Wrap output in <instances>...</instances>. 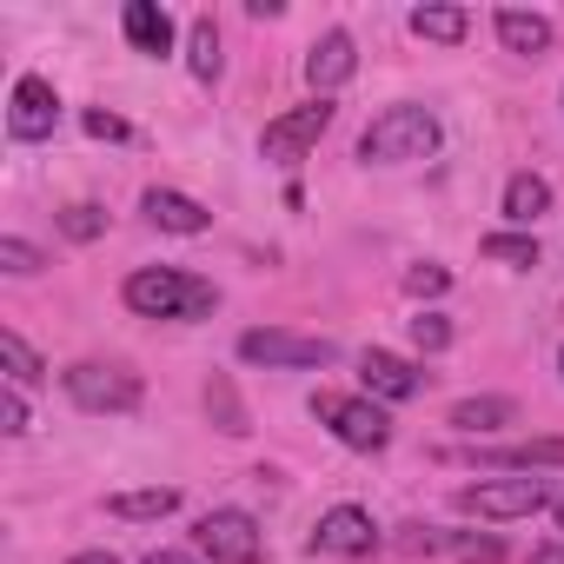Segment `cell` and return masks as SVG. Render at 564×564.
Wrapping results in <instances>:
<instances>
[{
  "mask_svg": "<svg viewBox=\"0 0 564 564\" xmlns=\"http://www.w3.org/2000/svg\"><path fill=\"white\" fill-rule=\"evenodd\" d=\"M120 300H127L140 319H180V326H186V319H206V313L219 306L213 279L180 272V265H140V272H127Z\"/></svg>",
  "mask_w": 564,
  "mask_h": 564,
  "instance_id": "1",
  "label": "cell"
},
{
  "mask_svg": "<svg viewBox=\"0 0 564 564\" xmlns=\"http://www.w3.org/2000/svg\"><path fill=\"white\" fill-rule=\"evenodd\" d=\"M445 140L438 113L432 107H386L366 133H359V160L372 166H405V160H432Z\"/></svg>",
  "mask_w": 564,
  "mask_h": 564,
  "instance_id": "2",
  "label": "cell"
},
{
  "mask_svg": "<svg viewBox=\"0 0 564 564\" xmlns=\"http://www.w3.org/2000/svg\"><path fill=\"white\" fill-rule=\"evenodd\" d=\"M452 505L478 524H518V518H538L557 505L551 478H478V485H458Z\"/></svg>",
  "mask_w": 564,
  "mask_h": 564,
  "instance_id": "3",
  "label": "cell"
},
{
  "mask_svg": "<svg viewBox=\"0 0 564 564\" xmlns=\"http://www.w3.org/2000/svg\"><path fill=\"white\" fill-rule=\"evenodd\" d=\"M61 386H67V399H74L80 412H94V419L140 412V399H147L140 372H133V366H120V359H80V366H67V372H61Z\"/></svg>",
  "mask_w": 564,
  "mask_h": 564,
  "instance_id": "4",
  "label": "cell"
},
{
  "mask_svg": "<svg viewBox=\"0 0 564 564\" xmlns=\"http://www.w3.org/2000/svg\"><path fill=\"white\" fill-rule=\"evenodd\" d=\"M313 419L346 445V452H386L392 445V419L379 399L366 392H313Z\"/></svg>",
  "mask_w": 564,
  "mask_h": 564,
  "instance_id": "5",
  "label": "cell"
},
{
  "mask_svg": "<svg viewBox=\"0 0 564 564\" xmlns=\"http://www.w3.org/2000/svg\"><path fill=\"white\" fill-rule=\"evenodd\" d=\"M239 359H246V366H265V372H319V366H333V359H339V346H333V339H319V333L252 326V333H239Z\"/></svg>",
  "mask_w": 564,
  "mask_h": 564,
  "instance_id": "6",
  "label": "cell"
},
{
  "mask_svg": "<svg viewBox=\"0 0 564 564\" xmlns=\"http://www.w3.org/2000/svg\"><path fill=\"white\" fill-rule=\"evenodd\" d=\"M193 551L213 557V564H265V531H259L252 511L219 505V511H206V518L193 524Z\"/></svg>",
  "mask_w": 564,
  "mask_h": 564,
  "instance_id": "7",
  "label": "cell"
},
{
  "mask_svg": "<svg viewBox=\"0 0 564 564\" xmlns=\"http://www.w3.org/2000/svg\"><path fill=\"white\" fill-rule=\"evenodd\" d=\"M326 127H333V100H306V107H286L279 120H265V133H259V160L265 166H300L319 140H326Z\"/></svg>",
  "mask_w": 564,
  "mask_h": 564,
  "instance_id": "8",
  "label": "cell"
},
{
  "mask_svg": "<svg viewBox=\"0 0 564 564\" xmlns=\"http://www.w3.org/2000/svg\"><path fill=\"white\" fill-rule=\"evenodd\" d=\"M306 551H313V557H372V551H379V524H372V511H359V505H333V511H319Z\"/></svg>",
  "mask_w": 564,
  "mask_h": 564,
  "instance_id": "9",
  "label": "cell"
},
{
  "mask_svg": "<svg viewBox=\"0 0 564 564\" xmlns=\"http://www.w3.org/2000/svg\"><path fill=\"white\" fill-rule=\"evenodd\" d=\"M54 127H61V94H54V80L21 74V80H14V100H8V133H14L21 147H34V140H54Z\"/></svg>",
  "mask_w": 564,
  "mask_h": 564,
  "instance_id": "10",
  "label": "cell"
},
{
  "mask_svg": "<svg viewBox=\"0 0 564 564\" xmlns=\"http://www.w3.org/2000/svg\"><path fill=\"white\" fill-rule=\"evenodd\" d=\"M352 74H359V47H352L346 28H333V34H319L306 47V87H313V100H333Z\"/></svg>",
  "mask_w": 564,
  "mask_h": 564,
  "instance_id": "11",
  "label": "cell"
},
{
  "mask_svg": "<svg viewBox=\"0 0 564 564\" xmlns=\"http://www.w3.org/2000/svg\"><path fill=\"white\" fill-rule=\"evenodd\" d=\"M425 379L432 372H419L412 359H399V352H366L359 359V386H366V399H386V405H405V399H419L425 392Z\"/></svg>",
  "mask_w": 564,
  "mask_h": 564,
  "instance_id": "12",
  "label": "cell"
},
{
  "mask_svg": "<svg viewBox=\"0 0 564 564\" xmlns=\"http://www.w3.org/2000/svg\"><path fill=\"white\" fill-rule=\"evenodd\" d=\"M140 213L160 226V232H180V239H199L206 226H213V213L193 199V193H173V186H147V199H140Z\"/></svg>",
  "mask_w": 564,
  "mask_h": 564,
  "instance_id": "13",
  "label": "cell"
},
{
  "mask_svg": "<svg viewBox=\"0 0 564 564\" xmlns=\"http://www.w3.org/2000/svg\"><path fill=\"white\" fill-rule=\"evenodd\" d=\"M120 34H127V47L133 54H173V14L160 8V0H127L120 8Z\"/></svg>",
  "mask_w": 564,
  "mask_h": 564,
  "instance_id": "14",
  "label": "cell"
},
{
  "mask_svg": "<svg viewBox=\"0 0 564 564\" xmlns=\"http://www.w3.org/2000/svg\"><path fill=\"white\" fill-rule=\"evenodd\" d=\"M491 28H498V47L518 54V61H538V54H551V41H557V28H551L544 14H524V8H498Z\"/></svg>",
  "mask_w": 564,
  "mask_h": 564,
  "instance_id": "15",
  "label": "cell"
},
{
  "mask_svg": "<svg viewBox=\"0 0 564 564\" xmlns=\"http://www.w3.org/2000/svg\"><path fill=\"white\" fill-rule=\"evenodd\" d=\"M445 425H452L458 438H491V432L518 425V405H511V399H498V392H485V399H458V405L445 412Z\"/></svg>",
  "mask_w": 564,
  "mask_h": 564,
  "instance_id": "16",
  "label": "cell"
},
{
  "mask_svg": "<svg viewBox=\"0 0 564 564\" xmlns=\"http://www.w3.org/2000/svg\"><path fill=\"white\" fill-rule=\"evenodd\" d=\"M412 34H419V41H432V47H465L471 14H465V8H452V0H425V8H412Z\"/></svg>",
  "mask_w": 564,
  "mask_h": 564,
  "instance_id": "17",
  "label": "cell"
},
{
  "mask_svg": "<svg viewBox=\"0 0 564 564\" xmlns=\"http://www.w3.org/2000/svg\"><path fill=\"white\" fill-rule=\"evenodd\" d=\"M107 511H113V518H127V524H160V518H173V511H180V491H173V485L113 491V498H107Z\"/></svg>",
  "mask_w": 564,
  "mask_h": 564,
  "instance_id": "18",
  "label": "cell"
},
{
  "mask_svg": "<svg viewBox=\"0 0 564 564\" xmlns=\"http://www.w3.org/2000/svg\"><path fill=\"white\" fill-rule=\"evenodd\" d=\"M498 206H505V219H511V226H531V219H544V213H551V180H544V173H511Z\"/></svg>",
  "mask_w": 564,
  "mask_h": 564,
  "instance_id": "19",
  "label": "cell"
},
{
  "mask_svg": "<svg viewBox=\"0 0 564 564\" xmlns=\"http://www.w3.org/2000/svg\"><path fill=\"white\" fill-rule=\"evenodd\" d=\"M186 74H193L199 87H213V80L226 74V54H219V28H213V14H199V21L186 28Z\"/></svg>",
  "mask_w": 564,
  "mask_h": 564,
  "instance_id": "20",
  "label": "cell"
},
{
  "mask_svg": "<svg viewBox=\"0 0 564 564\" xmlns=\"http://www.w3.org/2000/svg\"><path fill=\"white\" fill-rule=\"evenodd\" d=\"M0 372H8V386H47V366H41V352L14 333V326H0Z\"/></svg>",
  "mask_w": 564,
  "mask_h": 564,
  "instance_id": "21",
  "label": "cell"
},
{
  "mask_svg": "<svg viewBox=\"0 0 564 564\" xmlns=\"http://www.w3.org/2000/svg\"><path fill=\"white\" fill-rule=\"evenodd\" d=\"M485 465H505V471H551V465H564V438H524V445H498V452H485Z\"/></svg>",
  "mask_w": 564,
  "mask_h": 564,
  "instance_id": "22",
  "label": "cell"
},
{
  "mask_svg": "<svg viewBox=\"0 0 564 564\" xmlns=\"http://www.w3.org/2000/svg\"><path fill=\"white\" fill-rule=\"evenodd\" d=\"M478 252H485L491 265H511V272L538 265V239H531V232H485V239H478Z\"/></svg>",
  "mask_w": 564,
  "mask_h": 564,
  "instance_id": "23",
  "label": "cell"
},
{
  "mask_svg": "<svg viewBox=\"0 0 564 564\" xmlns=\"http://www.w3.org/2000/svg\"><path fill=\"white\" fill-rule=\"evenodd\" d=\"M54 226H61L67 239H80V246H87V239H100V232H107V213H100V206H87V199H74V206H61V213H54Z\"/></svg>",
  "mask_w": 564,
  "mask_h": 564,
  "instance_id": "24",
  "label": "cell"
},
{
  "mask_svg": "<svg viewBox=\"0 0 564 564\" xmlns=\"http://www.w3.org/2000/svg\"><path fill=\"white\" fill-rule=\"evenodd\" d=\"M41 265H47V252H41V246H28V239H14V232L0 239V272H14V279H34Z\"/></svg>",
  "mask_w": 564,
  "mask_h": 564,
  "instance_id": "25",
  "label": "cell"
},
{
  "mask_svg": "<svg viewBox=\"0 0 564 564\" xmlns=\"http://www.w3.org/2000/svg\"><path fill=\"white\" fill-rule=\"evenodd\" d=\"M412 346H419L425 359L445 352V346H452V319H445V313H419V319H412Z\"/></svg>",
  "mask_w": 564,
  "mask_h": 564,
  "instance_id": "26",
  "label": "cell"
},
{
  "mask_svg": "<svg viewBox=\"0 0 564 564\" xmlns=\"http://www.w3.org/2000/svg\"><path fill=\"white\" fill-rule=\"evenodd\" d=\"M0 432H8V438H28V432H34V419H28V392H21V386L0 392Z\"/></svg>",
  "mask_w": 564,
  "mask_h": 564,
  "instance_id": "27",
  "label": "cell"
},
{
  "mask_svg": "<svg viewBox=\"0 0 564 564\" xmlns=\"http://www.w3.org/2000/svg\"><path fill=\"white\" fill-rule=\"evenodd\" d=\"M206 405H219V432H232V438H239V432H252V425H246V412H239V399H232V386H226V379H213V386H206Z\"/></svg>",
  "mask_w": 564,
  "mask_h": 564,
  "instance_id": "28",
  "label": "cell"
},
{
  "mask_svg": "<svg viewBox=\"0 0 564 564\" xmlns=\"http://www.w3.org/2000/svg\"><path fill=\"white\" fill-rule=\"evenodd\" d=\"M445 286H452V272H445V265H432V259L405 272V293H412V300H438Z\"/></svg>",
  "mask_w": 564,
  "mask_h": 564,
  "instance_id": "29",
  "label": "cell"
},
{
  "mask_svg": "<svg viewBox=\"0 0 564 564\" xmlns=\"http://www.w3.org/2000/svg\"><path fill=\"white\" fill-rule=\"evenodd\" d=\"M80 127H87L94 140H127V133H133V127H127L120 113H107V107H87V113H80Z\"/></svg>",
  "mask_w": 564,
  "mask_h": 564,
  "instance_id": "30",
  "label": "cell"
},
{
  "mask_svg": "<svg viewBox=\"0 0 564 564\" xmlns=\"http://www.w3.org/2000/svg\"><path fill=\"white\" fill-rule=\"evenodd\" d=\"M140 564H199V551H180V544H160V551H147Z\"/></svg>",
  "mask_w": 564,
  "mask_h": 564,
  "instance_id": "31",
  "label": "cell"
},
{
  "mask_svg": "<svg viewBox=\"0 0 564 564\" xmlns=\"http://www.w3.org/2000/svg\"><path fill=\"white\" fill-rule=\"evenodd\" d=\"M531 564H564V538H551V544H538V551H531Z\"/></svg>",
  "mask_w": 564,
  "mask_h": 564,
  "instance_id": "32",
  "label": "cell"
},
{
  "mask_svg": "<svg viewBox=\"0 0 564 564\" xmlns=\"http://www.w3.org/2000/svg\"><path fill=\"white\" fill-rule=\"evenodd\" d=\"M61 564H120L113 551H74V557H61Z\"/></svg>",
  "mask_w": 564,
  "mask_h": 564,
  "instance_id": "33",
  "label": "cell"
},
{
  "mask_svg": "<svg viewBox=\"0 0 564 564\" xmlns=\"http://www.w3.org/2000/svg\"><path fill=\"white\" fill-rule=\"evenodd\" d=\"M551 518H557V531H564V498H557V505H551Z\"/></svg>",
  "mask_w": 564,
  "mask_h": 564,
  "instance_id": "34",
  "label": "cell"
},
{
  "mask_svg": "<svg viewBox=\"0 0 564 564\" xmlns=\"http://www.w3.org/2000/svg\"><path fill=\"white\" fill-rule=\"evenodd\" d=\"M557 372H564V352H557Z\"/></svg>",
  "mask_w": 564,
  "mask_h": 564,
  "instance_id": "35",
  "label": "cell"
}]
</instances>
